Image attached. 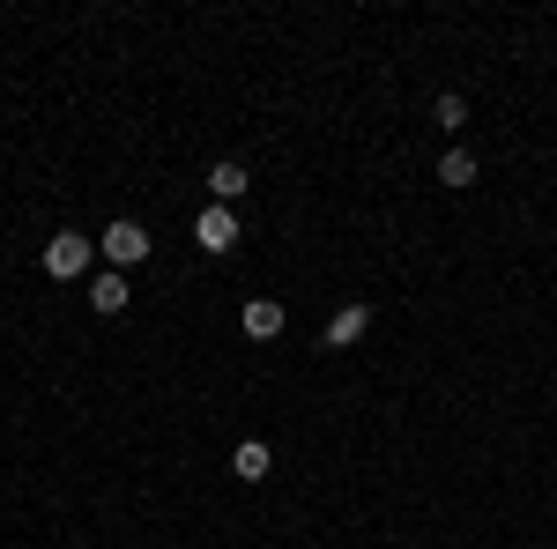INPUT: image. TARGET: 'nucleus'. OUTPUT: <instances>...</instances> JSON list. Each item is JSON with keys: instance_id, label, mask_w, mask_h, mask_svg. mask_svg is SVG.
I'll use <instances>...</instances> for the list:
<instances>
[{"instance_id": "5", "label": "nucleus", "mask_w": 557, "mask_h": 549, "mask_svg": "<svg viewBox=\"0 0 557 549\" xmlns=\"http://www.w3.org/2000/svg\"><path fill=\"white\" fill-rule=\"evenodd\" d=\"M364 327H372V304H364V297H349L343 312H335V320H327V349H349V341H364Z\"/></svg>"}, {"instance_id": "3", "label": "nucleus", "mask_w": 557, "mask_h": 549, "mask_svg": "<svg viewBox=\"0 0 557 549\" xmlns=\"http://www.w3.org/2000/svg\"><path fill=\"white\" fill-rule=\"evenodd\" d=\"M194 246H201L209 260L238 253V209H223V201H209V209L194 215Z\"/></svg>"}, {"instance_id": "9", "label": "nucleus", "mask_w": 557, "mask_h": 549, "mask_svg": "<svg viewBox=\"0 0 557 549\" xmlns=\"http://www.w3.org/2000/svg\"><path fill=\"white\" fill-rule=\"evenodd\" d=\"M231 467H238V483H260V475H268V467H275V453H268V446H260V438H246V446H238V453H231Z\"/></svg>"}, {"instance_id": "4", "label": "nucleus", "mask_w": 557, "mask_h": 549, "mask_svg": "<svg viewBox=\"0 0 557 549\" xmlns=\"http://www.w3.org/2000/svg\"><path fill=\"white\" fill-rule=\"evenodd\" d=\"M238 327L253 341H275L283 327H290V312H283V297H246V312H238Z\"/></svg>"}, {"instance_id": "2", "label": "nucleus", "mask_w": 557, "mask_h": 549, "mask_svg": "<svg viewBox=\"0 0 557 549\" xmlns=\"http://www.w3.org/2000/svg\"><path fill=\"white\" fill-rule=\"evenodd\" d=\"M97 253L112 260V267H120V275H134V267H141V260H149V230H141V223H127V215H120V223H104V230H97Z\"/></svg>"}, {"instance_id": "8", "label": "nucleus", "mask_w": 557, "mask_h": 549, "mask_svg": "<svg viewBox=\"0 0 557 549\" xmlns=\"http://www.w3.org/2000/svg\"><path fill=\"white\" fill-rule=\"evenodd\" d=\"M431 120H438V134H461L469 127V97H461V89H438V97H431Z\"/></svg>"}, {"instance_id": "7", "label": "nucleus", "mask_w": 557, "mask_h": 549, "mask_svg": "<svg viewBox=\"0 0 557 549\" xmlns=\"http://www.w3.org/2000/svg\"><path fill=\"white\" fill-rule=\"evenodd\" d=\"M209 194L223 201V209H231V201H246V194H253V171L238 164V157H223V164L209 171Z\"/></svg>"}, {"instance_id": "1", "label": "nucleus", "mask_w": 557, "mask_h": 549, "mask_svg": "<svg viewBox=\"0 0 557 549\" xmlns=\"http://www.w3.org/2000/svg\"><path fill=\"white\" fill-rule=\"evenodd\" d=\"M89 260H97V238H83V230H60V238H45V275H52V283H83Z\"/></svg>"}, {"instance_id": "6", "label": "nucleus", "mask_w": 557, "mask_h": 549, "mask_svg": "<svg viewBox=\"0 0 557 549\" xmlns=\"http://www.w3.org/2000/svg\"><path fill=\"white\" fill-rule=\"evenodd\" d=\"M127 275H120V267H104V275H89V312H104V320H120V312H127Z\"/></svg>"}, {"instance_id": "10", "label": "nucleus", "mask_w": 557, "mask_h": 549, "mask_svg": "<svg viewBox=\"0 0 557 549\" xmlns=\"http://www.w3.org/2000/svg\"><path fill=\"white\" fill-rule=\"evenodd\" d=\"M438 186H454V194L475 186V157H469V149H446V157H438Z\"/></svg>"}]
</instances>
